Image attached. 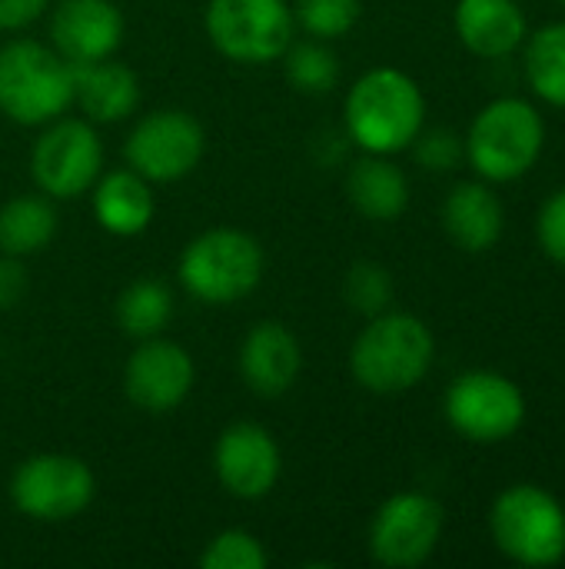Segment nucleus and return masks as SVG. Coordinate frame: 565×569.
I'll use <instances>...</instances> for the list:
<instances>
[{
    "mask_svg": "<svg viewBox=\"0 0 565 569\" xmlns=\"http://www.w3.org/2000/svg\"><path fill=\"white\" fill-rule=\"evenodd\" d=\"M343 117L356 147L366 153L393 157L406 150L423 130L426 100L410 73L396 67H376L353 83Z\"/></svg>",
    "mask_w": 565,
    "mask_h": 569,
    "instance_id": "1",
    "label": "nucleus"
},
{
    "mask_svg": "<svg viewBox=\"0 0 565 569\" xmlns=\"http://www.w3.org/2000/svg\"><path fill=\"white\" fill-rule=\"evenodd\" d=\"M433 333L413 313H376L350 350L353 380L380 397L406 393L433 367Z\"/></svg>",
    "mask_w": 565,
    "mask_h": 569,
    "instance_id": "2",
    "label": "nucleus"
},
{
    "mask_svg": "<svg viewBox=\"0 0 565 569\" xmlns=\"http://www.w3.org/2000/svg\"><path fill=\"white\" fill-rule=\"evenodd\" d=\"M73 103V63L37 40L0 47V113L20 127H47Z\"/></svg>",
    "mask_w": 565,
    "mask_h": 569,
    "instance_id": "3",
    "label": "nucleus"
},
{
    "mask_svg": "<svg viewBox=\"0 0 565 569\" xmlns=\"http://www.w3.org/2000/svg\"><path fill=\"white\" fill-rule=\"evenodd\" d=\"M546 143V123L523 97H500L486 103L466 137V160L490 183H513L526 177Z\"/></svg>",
    "mask_w": 565,
    "mask_h": 569,
    "instance_id": "4",
    "label": "nucleus"
},
{
    "mask_svg": "<svg viewBox=\"0 0 565 569\" xmlns=\"http://www.w3.org/2000/svg\"><path fill=\"white\" fill-rule=\"evenodd\" d=\"M263 247L250 233L216 227L186 243V250L180 253L176 277L190 297L213 307H226L256 290V283L263 280Z\"/></svg>",
    "mask_w": 565,
    "mask_h": 569,
    "instance_id": "5",
    "label": "nucleus"
},
{
    "mask_svg": "<svg viewBox=\"0 0 565 569\" xmlns=\"http://www.w3.org/2000/svg\"><path fill=\"white\" fill-rule=\"evenodd\" d=\"M493 543L519 567H556L565 560L563 503L536 483L503 490L490 510Z\"/></svg>",
    "mask_w": 565,
    "mask_h": 569,
    "instance_id": "6",
    "label": "nucleus"
},
{
    "mask_svg": "<svg viewBox=\"0 0 565 569\" xmlns=\"http://www.w3.org/2000/svg\"><path fill=\"white\" fill-rule=\"evenodd\" d=\"M210 43L236 63L280 60L296 30V17L286 0H210L206 3Z\"/></svg>",
    "mask_w": 565,
    "mask_h": 569,
    "instance_id": "7",
    "label": "nucleus"
},
{
    "mask_svg": "<svg viewBox=\"0 0 565 569\" xmlns=\"http://www.w3.org/2000/svg\"><path fill=\"white\" fill-rule=\"evenodd\" d=\"M97 493V480L80 457L37 453L13 470L10 500L37 523H67L80 517Z\"/></svg>",
    "mask_w": 565,
    "mask_h": 569,
    "instance_id": "8",
    "label": "nucleus"
},
{
    "mask_svg": "<svg viewBox=\"0 0 565 569\" xmlns=\"http://www.w3.org/2000/svg\"><path fill=\"white\" fill-rule=\"evenodd\" d=\"M446 420L470 443H503L526 420L523 390L496 370H470L446 390Z\"/></svg>",
    "mask_w": 565,
    "mask_h": 569,
    "instance_id": "9",
    "label": "nucleus"
},
{
    "mask_svg": "<svg viewBox=\"0 0 565 569\" xmlns=\"http://www.w3.org/2000/svg\"><path fill=\"white\" fill-rule=\"evenodd\" d=\"M103 140L87 120H50L30 150V173L43 197L73 200L97 183Z\"/></svg>",
    "mask_w": 565,
    "mask_h": 569,
    "instance_id": "10",
    "label": "nucleus"
},
{
    "mask_svg": "<svg viewBox=\"0 0 565 569\" xmlns=\"http://www.w3.org/2000/svg\"><path fill=\"white\" fill-rule=\"evenodd\" d=\"M206 137L193 113L186 110H153L127 137L123 157L150 183H176L196 170Z\"/></svg>",
    "mask_w": 565,
    "mask_h": 569,
    "instance_id": "11",
    "label": "nucleus"
},
{
    "mask_svg": "<svg viewBox=\"0 0 565 569\" xmlns=\"http://www.w3.org/2000/svg\"><path fill=\"white\" fill-rule=\"evenodd\" d=\"M446 527L443 507L426 493L390 497L370 523V553L393 569L423 567L440 547Z\"/></svg>",
    "mask_w": 565,
    "mask_h": 569,
    "instance_id": "12",
    "label": "nucleus"
},
{
    "mask_svg": "<svg viewBox=\"0 0 565 569\" xmlns=\"http://www.w3.org/2000/svg\"><path fill=\"white\" fill-rule=\"evenodd\" d=\"M193 360L190 353L163 337H147L130 353L123 367V393L137 410L170 413L193 390Z\"/></svg>",
    "mask_w": 565,
    "mask_h": 569,
    "instance_id": "13",
    "label": "nucleus"
},
{
    "mask_svg": "<svg viewBox=\"0 0 565 569\" xmlns=\"http://www.w3.org/2000/svg\"><path fill=\"white\" fill-rule=\"evenodd\" d=\"M213 470L223 490L236 500H263L283 470L273 433L260 423L240 420L226 427L213 447Z\"/></svg>",
    "mask_w": 565,
    "mask_h": 569,
    "instance_id": "14",
    "label": "nucleus"
},
{
    "mask_svg": "<svg viewBox=\"0 0 565 569\" xmlns=\"http://www.w3.org/2000/svg\"><path fill=\"white\" fill-rule=\"evenodd\" d=\"M50 40L73 67L107 60L123 40V13L113 0H60L50 13Z\"/></svg>",
    "mask_w": 565,
    "mask_h": 569,
    "instance_id": "15",
    "label": "nucleus"
},
{
    "mask_svg": "<svg viewBox=\"0 0 565 569\" xmlns=\"http://www.w3.org/2000/svg\"><path fill=\"white\" fill-rule=\"evenodd\" d=\"M303 370V350L290 327L260 320L240 343V377L256 397H283Z\"/></svg>",
    "mask_w": 565,
    "mask_h": 569,
    "instance_id": "16",
    "label": "nucleus"
},
{
    "mask_svg": "<svg viewBox=\"0 0 565 569\" xmlns=\"http://www.w3.org/2000/svg\"><path fill=\"white\" fill-rule=\"evenodd\" d=\"M453 20L463 47L486 60L509 57L529 37L526 13L516 0H460Z\"/></svg>",
    "mask_w": 565,
    "mask_h": 569,
    "instance_id": "17",
    "label": "nucleus"
},
{
    "mask_svg": "<svg viewBox=\"0 0 565 569\" xmlns=\"http://www.w3.org/2000/svg\"><path fill=\"white\" fill-rule=\"evenodd\" d=\"M443 227L460 250L483 253L500 243L503 227H506V210L486 183L466 180L446 193Z\"/></svg>",
    "mask_w": 565,
    "mask_h": 569,
    "instance_id": "18",
    "label": "nucleus"
},
{
    "mask_svg": "<svg viewBox=\"0 0 565 569\" xmlns=\"http://www.w3.org/2000/svg\"><path fill=\"white\" fill-rule=\"evenodd\" d=\"M73 103L93 123H120L140 103V80L127 63L93 60L73 67Z\"/></svg>",
    "mask_w": 565,
    "mask_h": 569,
    "instance_id": "19",
    "label": "nucleus"
},
{
    "mask_svg": "<svg viewBox=\"0 0 565 569\" xmlns=\"http://www.w3.org/2000/svg\"><path fill=\"white\" fill-rule=\"evenodd\" d=\"M157 213L150 180L137 170H110L93 183V217L113 237H137L150 227Z\"/></svg>",
    "mask_w": 565,
    "mask_h": 569,
    "instance_id": "20",
    "label": "nucleus"
},
{
    "mask_svg": "<svg viewBox=\"0 0 565 569\" xmlns=\"http://www.w3.org/2000/svg\"><path fill=\"white\" fill-rule=\"evenodd\" d=\"M346 193L350 203L366 217V220H396L410 207V180L406 173L380 153H366L363 160L353 163L346 177Z\"/></svg>",
    "mask_w": 565,
    "mask_h": 569,
    "instance_id": "21",
    "label": "nucleus"
},
{
    "mask_svg": "<svg viewBox=\"0 0 565 569\" xmlns=\"http://www.w3.org/2000/svg\"><path fill=\"white\" fill-rule=\"evenodd\" d=\"M57 237V210L47 197L20 193L0 207V253L33 257Z\"/></svg>",
    "mask_w": 565,
    "mask_h": 569,
    "instance_id": "22",
    "label": "nucleus"
},
{
    "mask_svg": "<svg viewBox=\"0 0 565 569\" xmlns=\"http://www.w3.org/2000/svg\"><path fill=\"white\" fill-rule=\"evenodd\" d=\"M170 317H173V297L160 280H150V277L133 280L117 300V323L133 340L160 337Z\"/></svg>",
    "mask_w": 565,
    "mask_h": 569,
    "instance_id": "23",
    "label": "nucleus"
},
{
    "mask_svg": "<svg viewBox=\"0 0 565 569\" xmlns=\"http://www.w3.org/2000/svg\"><path fill=\"white\" fill-rule=\"evenodd\" d=\"M526 80L546 103L565 110V20L526 40Z\"/></svg>",
    "mask_w": 565,
    "mask_h": 569,
    "instance_id": "24",
    "label": "nucleus"
},
{
    "mask_svg": "<svg viewBox=\"0 0 565 569\" xmlns=\"http://www.w3.org/2000/svg\"><path fill=\"white\" fill-rule=\"evenodd\" d=\"M283 60H286V80L300 93L320 97V93H330L336 87V80H340V60L320 40L290 43V50L283 53Z\"/></svg>",
    "mask_w": 565,
    "mask_h": 569,
    "instance_id": "25",
    "label": "nucleus"
},
{
    "mask_svg": "<svg viewBox=\"0 0 565 569\" xmlns=\"http://www.w3.org/2000/svg\"><path fill=\"white\" fill-rule=\"evenodd\" d=\"M343 297L346 303L356 310V313H366V317H376L390 307L393 300V277L386 267L380 263H353L346 280H343Z\"/></svg>",
    "mask_w": 565,
    "mask_h": 569,
    "instance_id": "26",
    "label": "nucleus"
},
{
    "mask_svg": "<svg viewBox=\"0 0 565 569\" xmlns=\"http://www.w3.org/2000/svg\"><path fill=\"white\" fill-rule=\"evenodd\" d=\"M360 0H296V20L316 40H336L350 33L360 20Z\"/></svg>",
    "mask_w": 565,
    "mask_h": 569,
    "instance_id": "27",
    "label": "nucleus"
},
{
    "mask_svg": "<svg viewBox=\"0 0 565 569\" xmlns=\"http://www.w3.org/2000/svg\"><path fill=\"white\" fill-rule=\"evenodd\" d=\"M203 569H263L266 567V550L263 543L246 533V530H223L216 533L206 550L200 553Z\"/></svg>",
    "mask_w": 565,
    "mask_h": 569,
    "instance_id": "28",
    "label": "nucleus"
},
{
    "mask_svg": "<svg viewBox=\"0 0 565 569\" xmlns=\"http://www.w3.org/2000/svg\"><path fill=\"white\" fill-rule=\"evenodd\" d=\"M413 143H416V160L433 173H446L466 157V140H460L453 130H430V133L420 130Z\"/></svg>",
    "mask_w": 565,
    "mask_h": 569,
    "instance_id": "29",
    "label": "nucleus"
},
{
    "mask_svg": "<svg viewBox=\"0 0 565 569\" xmlns=\"http://www.w3.org/2000/svg\"><path fill=\"white\" fill-rule=\"evenodd\" d=\"M536 237L539 247L549 260H556L559 267H565V187L556 190L536 217Z\"/></svg>",
    "mask_w": 565,
    "mask_h": 569,
    "instance_id": "30",
    "label": "nucleus"
},
{
    "mask_svg": "<svg viewBox=\"0 0 565 569\" xmlns=\"http://www.w3.org/2000/svg\"><path fill=\"white\" fill-rule=\"evenodd\" d=\"M27 293V270L20 257L0 253V310H10L23 300Z\"/></svg>",
    "mask_w": 565,
    "mask_h": 569,
    "instance_id": "31",
    "label": "nucleus"
},
{
    "mask_svg": "<svg viewBox=\"0 0 565 569\" xmlns=\"http://www.w3.org/2000/svg\"><path fill=\"white\" fill-rule=\"evenodd\" d=\"M47 7L50 0H0V30H20L33 23Z\"/></svg>",
    "mask_w": 565,
    "mask_h": 569,
    "instance_id": "32",
    "label": "nucleus"
},
{
    "mask_svg": "<svg viewBox=\"0 0 565 569\" xmlns=\"http://www.w3.org/2000/svg\"><path fill=\"white\" fill-rule=\"evenodd\" d=\"M563 7H565V0H563Z\"/></svg>",
    "mask_w": 565,
    "mask_h": 569,
    "instance_id": "33",
    "label": "nucleus"
}]
</instances>
